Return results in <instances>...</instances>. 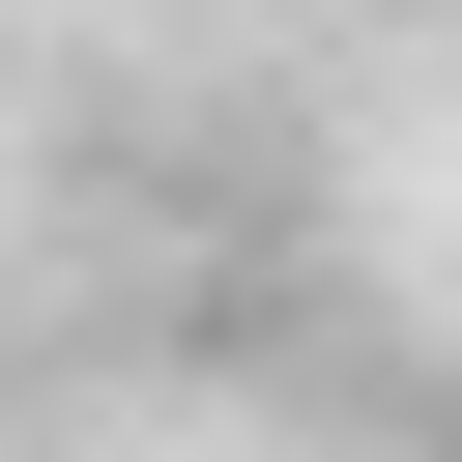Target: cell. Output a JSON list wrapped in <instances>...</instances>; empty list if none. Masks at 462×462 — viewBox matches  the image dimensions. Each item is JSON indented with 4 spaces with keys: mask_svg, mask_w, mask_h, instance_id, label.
Listing matches in <instances>:
<instances>
[]
</instances>
